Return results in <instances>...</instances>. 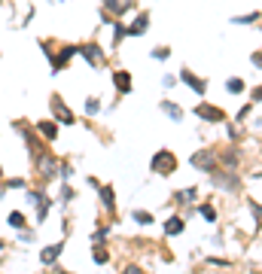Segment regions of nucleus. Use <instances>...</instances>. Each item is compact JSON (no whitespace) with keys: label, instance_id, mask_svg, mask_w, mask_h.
Returning <instances> with one entry per match:
<instances>
[{"label":"nucleus","instance_id":"nucleus-32","mask_svg":"<svg viewBox=\"0 0 262 274\" xmlns=\"http://www.w3.org/2000/svg\"><path fill=\"white\" fill-rule=\"evenodd\" d=\"M171 55H174V49H171V46H165V43H158V46H153V49H150V58H153V61H168Z\"/></svg>","mask_w":262,"mask_h":274},{"label":"nucleus","instance_id":"nucleus-50","mask_svg":"<svg viewBox=\"0 0 262 274\" xmlns=\"http://www.w3.org/2000/svg\"><path fill=\"white\" fill-rule=\"evenodd\" d=\"M3 3H6V0H0V6H3Z\"/></svg>","mask_w":262,"mask_h":274},{"label":"nucleus","instance_id":"nucleus-19","mask_svg":"<svg viewBox=\"0 0 262 274\" xmlns=\"http://www.w3.org/2000/svg\"><path fill=\"white\" fill-rule=\"evenodd\" d=\"M55 207H58V201H55L49 192H46V195H43V201L34 207V225H43V223H46V216H49Z\"/></svg>","mask_w":262,"mask_h":274},{"label":"nucleus","instance_id":"nucleus-45","mask_svg":"<svg viewBox=\"0 0 262 274\" xmlns=\"http://www.w3.org/2000/svg\"><path fill=\"white\" fill-rule=\"evenodd\" d=\"M223 241H226V238H223V232H213V235H210V244H213V247H220Z\"/></svg>","mask_w":262,"mask_h":274},{"label":"nucleus","instance_id":"nucleus-25","mask_svg":"<svg viewBox=\"0 0 262 274\" xmlns=\"http://www.w3.org/2000/svg\"><path fill=\"white\" fill-rule=\"evenodd\" d=\"M259 18H262V13H259V9H253V13L232 16V18H229V25H232V28H247V25H259Z\"/></svg>","mask_w":262,"mask_h":274},{"label":"nucleus","instance_id":"nucleus-3","mask_svg":"<svg viewBox=\"0 0 262 274\" xmlns=\"http://www.w3.org/2000/svg\"><path fill=\"white\" fill-rule=\"evenodd\" d=\"M58 168H61V158L52 150H46L43 155L34 158V171H37V177H40V186H49V183L58 180Z\"/></svg>","mask_w":262,"mask_h":274},{"label":"nucleus","instance_id":"nucleus-35","mask_svg":"<svg viewBox=\"0 0 262 274\" xmlns=\"http://www.w3.org/2000/svg\"><path fill=\"white\" fill-rule=\"evenodd\" d=\"M204 265H210V268H232V259H223V256H204Z\"/></svg>","mask_w":262,"mask_h":274},{"label":"nucleus","instance_id":"nucleus-22","mask_svg":"<svg viewBox=\"0 0 262 274\" xmlns=\"http://www.w3.org/2000/svg\"><path fill=\"white\" fill-rule=\"evenodd\" d=\"M76 55H79V43H64V46H58V73L67 70V64H70Z\"/></svg>","mask_w":262,"mask_h":274},{"label":"nucleus","instance_id":"nucleus-5","mask_svg":"<svg viewBox=\"0 0 262 274\" xmlns=\"http://www.w3.org/2000/svg\"><path fill=\"white\" fill-rule=\"evenodd\" d=\"M49 116L58 122L61 128H73V125H76V113L67 107V101L58 95V91H55V95L49 98Z\"/></svg>","mask_w":262,"mask_h":274},{"label":"nucleus","instance_id":"nucleus-47","mask_svg":"<svg viewBox=\"0 0 262 274\" xmlns=\"http://www.w3.org/2000/svg\"><path fill=\"white\" fill-rule=\"evenodd\" d=\"M250 128H253V131H262V116H253V122H250Z\"/></svg>","mask_w":262,"mask_h":274},{"label":"nucleus","instance_id":"nucleus-46","mask_svg":"<svg viewBox=\"0 0 262 274\" xmlns=\"http://www.w3.org/2000/svg\"><path fill=\"white\" fill-rule=\"evenodd\" d=\"M86 183H88V189H95V192L101 189V180L98 177H86Z\"/></svg>","mask_w":262,"mask_h":274},{"label":"nucleus","instance_id":"nucleus-51","mask_svg":"<svg viewBox=\"0 0 262 274\" xmlns=\"http://www.w3.org/2000/svg\"><path fill=\"white\" fill-rule=\"evenodd\" d=\"M64 3H67V0H64Z\"/></svg>","mask_w":262,"mask_h":274},{"label":"nucleus","instance_id":"nucleus-42","mask_svg":"<svg viewBox=\"0 0 262 274\" xmlns=\"http://www.w3.org/2000/svg\"><path fill=\"white\" fill-rule=\"evenodd\" d=\"M250 101H253V104H256V107L262 104V83H259V86H253V88H250Z\"/></svg>","mask_w":262,"mask_h":274},{"label":"nucleus","instance_id":"nucleus-34","mask_svg":"<svg viewBox=\"0 0 262 274\" xmlns=\"http://www.w3.org/2000/svg\"><path fill=\"white\" fill-rule=\"evenodd\" d=\"M247 210H250V216L256 220V225L262 228V204H259L256 198H247Z\"/></svg>","mask_w":262,"mask_h":274},{"label":"nucleus","instance_id":"nucleus-39","mask_svg":"<svg viewBox=\"0 0 262 274\" xmlns=\"http://www.w3.org/2000/svg\"><path fill=\"white\" fill-rule=\"evenodd\" d=\"M226 137H229V143H238V140H241V128H238V122H229V125H226Z\"/></svg>","mask_w":262,"mask_h":274},{"label":"nucleus","instance_id":"nucleus-41","mask_svg":"<svg viewBox=\"0 0 262 274\" xmlns=\"http://www.w3.org/2000/svg\"><path fill=\"white\" fill-rule=\"evenodd\" d=\"M34 18H37V9H34V6H28V13L21 16V21H18V28H28V25H31Z\"/></svg>","mask_w":262,"mask_h":274},{"label":"nucleus","instance_id":"nucleus-18","mask_svg":"<svg viewBox=\"0 0 262 274\" xmlns=\"http://www.w3.org/2000/svg\"><path fill=\"white\" fill-rule=\"evenodd\" d=\"M198 195H201L198 186H186V189H174V192H171V201H174L177 207H186V204H198Z\"/></svg>","mask_w":262,"mask_h":274},{"label":"nucleus","instance_id":"nucleus-48","mask_svg":"<svg viewBox=\"0 0 262 274\" xmlns=\"http://www.w3.org/2000/svg\"><path fill=\"white\" fill-rule=\"evenodd\" d=\"M0 250H6V241H3V238H0Z\"/></svg>","mask_w":262,"mask_h":274},{"label":"nucleus","instance_id":"nucleus-16","mask_svg":"<svg viewBox=\"0 0 262 274\" xmlns=\"http://www.w3.org/2000/svg\"><path fill=\"white\" fill-rule=\"evenodd\" d=\"M216 155H220V168H232V171L241 168V150H238V143H229L226 150H216Z\"/></svg>","mask_w":262,"mask_h":274},{"label":"nucleus","instance_id":"nucleus-31","mask_svg":"<svg viewBox=\"0 0 262 274\" xmlns=\"http://www.w3.org/2000/svg\"><path fill=\"white\" fill-rule=\"evenodd\" d=\"M226 91H229V95H244L247 83H244L241 76H229V79H226Z\"/></svg>","mask_w":262,"mask_h":274},{"label":"nucleus","instance_id":"nucleus-37","mask_svg":"<svg viewBox=\"0 0 262 274\" xmlns=\"http://www.w3.org/2000/svg\"><path fill=\"white\" fill-rule=\"evenodd\" d=\"M76 177V168L70 165V162H61V168H58V180H73Z\"/></svg>","mask_w":262,"mask_h":274},{"label":"nucleus","instance_id":"nucleus-43","mask_svg":"<svg viewBox=\"0 0 262 274\" xmlns=\"http://www.w3.org/2000/svg\"><path fill=\"white\" fill-rule=\"evenodd\" d=\"M250 64H253L256 70H262V49H256V52H250Z\"/></svg>","mask_w":262,"mask_h":274},{"label":"nucleus","instance_id":"nucleus-17","mask_svg":"<svg viewBox=\"0 0 262 274\" xmlns=\"http://www.w3.org/2000/svg\"><path fill=\"white\" fill-rule=\"evenodd\" d=\"M34 128H37V134H40L46 143H55V140H58V131H61V125H58V122H55V119L49 116V119H40V122H34Z\"/></svg>","mask_w":262,"mask_h":274},{"label":"nucleus","instance_id":"nucleus-49","mask_svg":"<svg viewBox=\"0 0 262 274\" xmlns=\"http://www.w3.org/2000/svg\"><path fill=\"white\" fill-rule=\"evenodd\" d=\"M0 180H3V165H0Z\"/></svg>","mask_w":262,"mask_h":274},{"label":"nucleus","instance_id":"nucleus-12","mask_svg":"<svg viewBox=\"0 0 262 274\" xmlns=\"http://www.w3.org/2000/svg\"><path fill=\"white\" fill-rule=\"evenodd\" d=\"M113 79V88H116V98H128L134 91V79H131V70H125V67H119V70L110 73Z\"/></svg>","mask_w":262,"mask_h":274},{"label":"nucleus","instance_id":"nucleus-23","mask_svg":"<svg viewBox=\"0 0 262 274\" xmlns=\"http://www.w3.org/2000/svg\"><path fill=\"white\" fill-rule=\"evenodd\" d=\"M61 204V207H70V204L76 201V189L70 186V180H58V198H55Z\"/></svg>","mask_w":262,"mask_h":274},{"label":"nucleus","instance_id":"nucleus-1","mask_svg":"<svg viewBox=\"0 0 262 274\" xmlns=\"http://www.w3.org/2000/svg\"><path fill=\"white\" fill-rule=\"evenodd\" d=\"M208 180H210L213 189L226 192V195H241V189H244L241 174H238V171H232V168H216L213 174H208Z\"/></svg>","mask_w":262,"mask_h":274},{"label":"nucleus","instance_id":"nucleus-10","mask_svg":"<svg viewBox=\"0 0 262 274\" xmlns=\"http://www.w3.org/2000/svg\"><path fill=\"white\" fill-rule=\"evenodd\" d=\"M101 6H104L113 18H128V16L138 13V0H101Z\"/></svg>","mask_w":262,"mask_h":274},{"label":"nucleus","instance_id":"nucleus-33","mask_svg":"<svg viewBox=\"0 0 262 274\" xmlns=\"http://www.w3.org/2000/svg\"><path fill=\"white\" fill-rule=\"evenodd\" d=\"M3 186H6V192H25L28 177H9V180H3Z\"/></svg>","mask_w":262,"mask_h":274},{"label":"nucleus","instance_id":"nucleus-6","mask_svg":"<svg viewBox=\"0 0 262 274\" xmlns=\"http://www.w3.org/2000/svg\"><path fill=\"white\" fill-rule=\"evenodd\" d=\"M192 113H195V119H201L204 125H226L229 122V113L223 107L210 104V101H198V104L192 107Z\"/></svg>","mask_w":262,"mask_h":274},{"label":"nucleus","instance_id":"nucleus-36","mask_svg":"<svg viewBox=\"0 0 262 274\" xmlns=\"http://www.w3.org/2000/svg\"><path fill=\"white\" fill-rule=\"evenodd\" d=\"M253 110H256V104H253V101H247V104H244L241 110L235 113V122H238V125H241V122H247V116H250Z\"/></svg>","mask_w":262,"mask_h":274},{"label":"nucleus","instance_id":"nucleus-9","mask_svg":"<svg viewBox=\"0 0 262 274\" xmlns=\"http://www.w3.org/2000/svg\"><path fill=\"white\" fill-rule=\"evenodd\" d=\"M64 238H61V241H52V244H46V247H40V265L43 268H55V265H58V262H61V256H64Z\"/></svg>","mask_w":262,"mask_h":274},{"label":"nucleus","instance_id":"nucleus-20","mask_svg":"<svg viewBox=\"0 0 262 274\" xmlns=\"http://www.w3.org/2000/svg\"><path fill=\"white\" fill-rule=\"evenodd\" d=\"M110 31H113V40H110V55L113 52H119V46L128 40V25H125V18H116L110 25Z\"/></svg>","mask_w":262,"mask_h":274},{"label":"nucleus","instance_id":"nucleus-7","mask_svg":"<svg viewBox=\"0 0 262 274\" xmlns=\"http://www.w3.org/2000/svg\"><path fill=\"white\" fill-rule=\"evenodd\" d=\"M189 165L198 171V174H213L216 168H220V155H216V150H195L189 155Z\"/></svg>","mask_w":262,"mask_h":274},{"label":"nucleus","instance_id":"nucleus-29","mask_svg":"<svg viewBox=\"0 0 262 274\" xmlns=\"http://www.w3.org/2000/svg\"><path fill=\"white\" fill-rule=\"evenodd\" d=\"M110 235H113V225L110 223H98L95 232H92V244H107Z\"/></svg>","mask_w":262,"mask_h":274},{"label":"nucleus","instance_id":"nucleus-28","mask_svg":"<svg viewBox=\"0 0 262 274\" xmlns=\"http://www.w3.org/2000/svg\"><path fill=\"white\" fill-rule=\"evenodd\" d=\"M6 225L13 228V232H18V228H25V225H31V223H28L25 210H9V213H6Z\"/></svg>","mask_w":262,"mask_h":274},{"label":"nucleus","instance_id":"nucleus-8","mask_svg":"<svg viewBox=\"0 0 262 274\" xmlns=\"http://www.w3.org/2000/svg\"><path fill=\"white\" fill-rule=\"evenodd\" d=\"M180 83H183L189 91H192V95H198V98H204V95H208V88H210V83H208V79H204V76H198L195 70H192V67H180Z\"/></svg>","mask_w":262,"mask_h":274},{"label":"nucleus","instance_id":"nucleus-30","mask_svg":"<svg viewBox=\"0 0 262 274\" xmlns=\"http://www.w3.org/2000/svg\"><path fill=\"white\" fill-rule=\"evenodd\" d=\"M16 241H18V244H34V241H37V225L18 228V232H16Z\"/></svg>","mask_w":262,"mask_h":274},{"label":"nucleus","instance_id":"nucleus-14","mask_svg":"<svg viewBox=\"0 0 262 274\" xmlns=\"http://www.w3.org/2000/svg\"><path fill=\"white\" fill-rule=\"evenodd\" d=\"M158 113H162L168 122H174V125H180V122L186 119V110L180 107L177 101H171V98H162V101H158Z\"/></svg>","mask_w":262,"mask_h":274},{"label":"nucleus","instance_id":"nucleus-26","mask_svg":"<svg viewBox=\"0 0 262 274\" xmlns=\"http://www.w3.org/2000/svg\"><path fill=\"white\" fill-rule=\"evenodd\" d=\"M92 262H95L98 268H104V265L113 262V253L107 250V244H92Z\"/></svg>","mask_w":262,"mask_h":274},{"label":"nucleus","instance_id":"nucleus-11","mask_svg":"<svg viewBox=\"0 0 262 274\" xmlns=\"http://www.w3.org/2000/svg\"><path fill=\"white\" fill-rule=\"evenodd\" d=\"M125 25H128V37H146V34H150V25H153L150 9H138L134 18L125 21Z\"/></svg>","mask_w":262,"mask_h":274},{"label":"nucleus","instance_id":"nucleus-21","mask_svg":"<svg viewBox=\"0 0 262 274\" xmlns=\"http://www.w3.org/2000/svg\"><path fill=\"white\" fill-rule=\"evenodd\" d=\"M128 223L140 225V228H150V225H156V213L153 210H143V207H131L128 210Z\"/></svg>","mask_w":262,"mask_h":274},{"label":"nucleus","instance_id":"nucleus-38","mask_svg":"<svg viewBox=\"0 0 262 274\" xmlns=\"http://www.w3.org/2000/svg\"><path fill=\"white\" fill-rule=\"evenodd\" d=\"M180 86V76L177 73H162V88L171 91V88H177Z\"/></svg>","mask_w":262,"mask_h":274},{"label":"nucleus","instance_id":"nucleus-15","mask_svg":"<svg viewBox=\"0 0 262 274\" xmlns=\"http://www.w3.org/2000/svg\"><path fill=\"white\" fill-rule=\"evenodd\" d=\"M183 232H186V216L183 213H171L168 220L162 223V235L165 238H180Z\"/></svg>","mask_w":262,"mask_h":274},{"label":"nucleus","instance_id":"nucleus-2","mask_svg":"<svg viewBox=\"0 0 262 274\" xmlns=\"http://www.w3.org/2000/svg\"><path fill=\"white\" fill-rule=\"evenodd\" d=\"M177 168H180V158H177L174 150H168V146L156 150V155L150 158V171H153L156 177H162V180L174 177V174H177Z\"/></svg>","mask_w":262,"mask_h":274},{"label":"nucleus","instance_id":"nucleus-44","mask_svg":"<svg viewBox=\"0 0 262 274\" xmlns=\"http://www.w3.org/2000/svg\"><path fill=\"white\" fill-rule=\"evenodd\" d=\"M125 271H128V274H143V268L138 265V262H128V265H125Z\"/></svg>","mask_w":262,"mask_h":274},{"label":"nucleus","instance_id":"nucleus-4","mask_svg":"<svg viewBox=\"0 0 262 274\" xmlns=\"http://www.w3.org/2000/svg\"><path fill=\"white\" fill-rule=\"evenodd\" d=\"M79 58L92 67V70H101V67H107L110 52H107L98 40H86V43H79Z\"/></svg>","mask_w":262,"mask_h":274},{"label":"nucleus","instance_id":"nucleus-13","mask_svg":"<svg viewBox=\"0 0 262 274\" xmlns=\"http://www.w3.org/2000/svg\"><path fill=\"white\" fill-rule=\"evenodd\" d=\"M98 204H101V210H107L110 220H116V189H113L110 183H101V189H98Z\"/></svg>","mask_w":262,"mask_h":274},{"label":"nucleus","instance_id":"nucleus-24","mask_svg":"<svg viewBox=\"0 0 262 274\" xmlns=\"http://www.w3.org/2000/svg\"><path fill=\"white\" fill-rule=\"evenodd\" d=\"M195 213H198L208 225H216V220H220V213H216V207H213L210 201H198V204H195Z\"/></svg>","mask_w":262,"mask_h":274},{"label":"nucleus","instance_id":"nucleus-27","mask_svg":"<svg viewBox=\"0 0 262 274\" xmlns=\"http://www.w3.org/2000/svg\"><path fill=\"white\" fill-rule=\"evenodd\" d=\"M83 113H86V119L101 116V113H104V104H101V98H98V95H88V98L83 101Z\"/></svg>","mask_w":262,"mask_h":274},{"label":"nucleus","instance_id":"nucleus-40","mask_svg":"<svg viewBox=\"0 0 262 274\" xmlns=\"http://www.w3.org/2000/svg\"><path fill=\"white\" fill-rule=\"evenodd\" d=\"M98 21H101V25H104V28H110V25H113V21H116V18H113V16L107 13V9H104V6H98Z\"/></svg>","mask_w":262,"mask_h":274}]
</instances>
